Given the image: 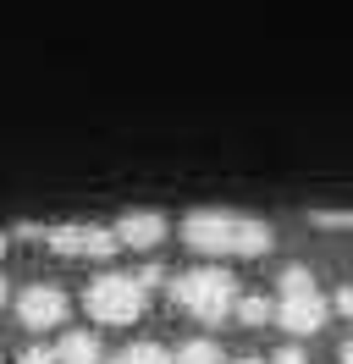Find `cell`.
<instances>
[{"mask_svg":"<svg viewBox=\"0 0 353 364\" xmlns=\"http://www.w3.org/2000/svg\"><path fill=\"white\" fill-rule=\"evenodd\" d=\"M182 243L194 254H204V259H254V254L276 249V232L265 227L260 215L204 205V210H188V215H182Z\"/></svg>","mask_w":353,"mask_h":364,"instance_id":"cell-1","label":"cell"},{"mask_svg":"<svg viewBox=\"0 0 353 364\" xmlns=\"http://www.w3.org/2000/svg\"><path fill=\"white\" fill-rule=\"evenodd\" d=\"M172 304H182L204 326H221V320H232V304H238V276L221 265H194L172 282Z\"/></svg>","mask_w":353,"mask_h":364,"instance_id":"cell-2","label":"cell"},{"mask_svg":"<svg viewBox=\"0 0 353 364\" xmlns=\"http://www.w3.org/2000/svg\"><path fill=\"white\" fill-rule=\"evenodd\" d=\"M83 309L94 315V326H132V320H144V309H149V287L138 276L105 271V276L88 282Z\"/></svg>","mask_w":353,"mask_h":364,"instance_id":"cell-3","label":"cell"},{"mask_svg":"<svg viewBox=\"0 0 353 364\" xmlns=\"http://www.w3.org/2000/svg\"><path fill=\"white\" fill-rule=\"evenodd\" d=\"M270 320L282 326L287 337H315V331L331 320V304L320 298V287H309V293H282V298H270Z\"/></svg>","mask_w":353,"mask_h":364,"instance_id":"cell-4","label":"cell"},{"mask_svg":"<svg viewBox=\"0 0 353 364\" xmlns=\"http://www.w3.org/2000/svg\"><path fill=\"white\" fill-rule=\"evenodd\" d=\"M44 243L66 259H110L116 254V237L110 227H94V221H66V227H50L44 232Z\"/></svg>","mask_w":353,"mask_h":364,"instance_id":"cell-5","label":"cell"},{"mask_svg":"<svg viewBox=\"0 0 353 364\" xmlns=\"http://www.w3.org/2000/svg\"><path fill=\"white\" fill-rule=\"evenodd\" d=\"M66 309H72V298H66L56 282H33V287L17 293V320L28 331H56L66 320Z\"/></svg>","mask_w":353,"mask_h":364,"instance_id":"cell-6","label":"cell"},{"mask_svg":"<svg viewBox=\"0 0 353 364\" xmlns=\"http://www.w3.org/2000/svg\"><path fill=\"white\" fill-rule=\"evenodd\" d=\"M166 232H172V227H166L160 210H127V215H116L110 237H116V249H160Z\"/></svg>","mask_w":353,"mask_h":364,"instance_id":"cell-7","label":"cell"},{"mask_svg":"<svg viewBox=\"0 0 353 364\" xmlns=\"http://www.w3.org/2000/svg\"><path fill=\"white\" fill-rule=\"evenodd\" d=\"M100 359H105L100 331H66V337L56 342V364H100Z\"/></svg>","mask_w":353,"mask_h":364,"instance_id":"cell-8","label":"cell"},{"mask_svg":"<svg viewBox=\"0 0 353 364\" xmlns=\"http://www.w3.org/2000/svg\"><path fill=\"white\" fill-rule=\"evenodd\" d=\"M110 364H172V348L166 342H127L110 353Z\"/></svg>","mask_w":353,"mask_h":364,"instance_id":"cell-9","label":"cell"},{"mask_svg":"<svg viewBox=\"0 0 353 364\" xmlns=\"http://www.w3.org/2000/svg\"><path fill=\"white\" fill-rule=\"evenodd\" d=\"M221 359H226V353H221V342H210V337H194L172 353V364H221Z\"/></svg>","mask_w":353,"mask_h":364,"instance_id":"cell-10","label":"cell"},{"mask_svg":"<svg viewBox=\"0 0 353 364\" xmlns=\"http://www.w3.org/2000/svg\"><path fill=\"white\" fill-rule=\"evenodd\" d=\"M232 315H238L243 326H270V298H260V293H238Z\"/></svg>","mask_w":353,"mask_h":364,"instance_id":"cell-11","label":"cell"},{"mask_svg":"<svg viewBox=\"0 0 353 364\" xmlns=\"http://www.w3.org/2000/svg\"><path fill=\"white\" fill-rule=\"evenodd\" d=\"M276 282H282V293H309V287H315V271L293 259V265H282V276H276Z\"/></svg>","mask_w":353,"mask_h":364,"instance_id":"cell-12","label":"cell"},{"mask_svg":"<svg viewBox=\"0 0 353 364\" xmlns=\"http://www.w3.org/2000/svg\"><path fill=\"white\" fill-rule=\"evenodd\" d=\"M17 364H56V348H50V342H28L17 353Z\"/></svg>","mask_w":353,"mask_h":364,"instance_id":"cell-13","label":"cell"},{"mask_svg":"<svg viewBox=\"0 0 353 364\" xmlns=\"http://www.w3.org/2000/svg\"><path fill=\"white\" fill-rule=\"evenodd\" d=\"M309 221H315L320 232H342V227H348V215H342V210H320V215H309Z\"/></svg>","mask_w":353,"mask_h":364,"instance_id":"cell-14","label":"cell"},{"mask_svg":"<svg viewBox=\"0 0 353 364\" xmlns=\"http://www.w3.org/2000/svg\"><path fill=\"white\" fill-rule=\"evenodd\" d=\"M276 364H309V353L298 342H287V348H276Z\"/></svg>","mask_w":353,"mask_h":364,"instance_id":"cell-15","label":"cell"},{"mask_svg":"<svg viewBox=\"0 0 353 364\" xmlns=\"http://www.w3.org/2000/svg\"><path fill=\"white\" fill-rule=\"evenodd\" d=\"M6 249H11V232H0V259H6Z\"/></svg>","mask_w":353,"mask_h":364,"instance_id":"cell-16","label":"cell"},{"mask_svg":"<svg viewBox=\"0 0 353 364\" xmlns=\"http://www.w3.org/2000/svg\"><path fill=\"white\" fill-rule=\"evenodd\" d=\"M6 298H11V287H6V276H0V304H6Z\"/></svg>","mask_w":353,"mask_h":364,"instance_id":"cell-17","label":"cell"},{"mask_svg":"<svg viewBox=\"0 0 353 364\" xmlns=\"http://www.w3.org/2000/svg\"><path fill=\"white\" fill-rule=\"evenodd\" d=\"M232 364H265V359H232Z\"/></svg>","mask_w":353,"mask_h":364,"instance_id":"cell-18","label":"cell"}]
</instances>
